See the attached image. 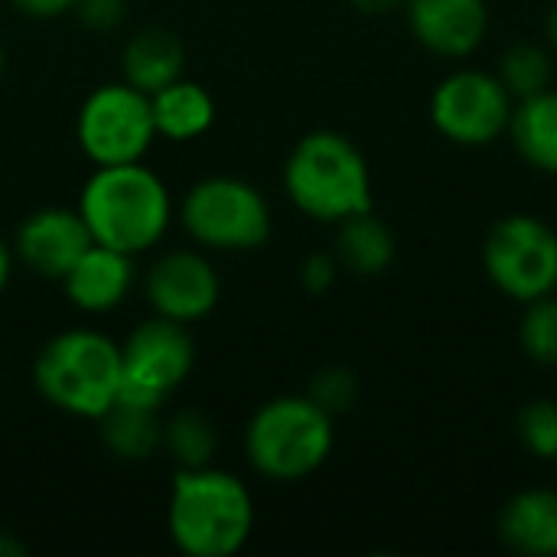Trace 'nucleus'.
Instances as JSON below:
<instances>
[{
    "mask_svg": "<svg viewBox=\"0 0 557 557\" xmlns=\"http://www.w3.org/2000/svg\"><path fill=\"white\" fill-rule=\"evenodd\" d=\"M166 532L186 557L238 555L255 532L251 490L228 470L176 467L166 503Z\"/></svg>",
    "mask_w": 557,
    "mask_h": 557,
    "instance_id": "nucleus-1",
    "label": "nucleus"
},
{
    "mask_svg": "<svg viewBox=\"0 0 557 557\" xmlns=\"http://www.w3.org/2000/svg\"><path fill=\"white\" fill-rule=\"evenodd\" d=\"M78 212L98 245L124 255H140L166 235L173 199L166 183L137 160L95 166V173L82 186Z\"/></svg>",
    "mask_w": 557,
    "mask_h": 557,
    "instance_id": "nucleus-2",
    "label": "nucleus"
},
{
    "mask_svg": "<svg viewBox=\"0 0 557 557\" xmlns=\"http://www.w3.org/2000/svg\"><path fill=\"white\" fill-rule=\"evenodd\" d=\"M284 189L290 202L317 222L339 225L372 209V173L362 150L346 134L326 127L294 144L284 163Z\"/></svg>",
    "mask_w": 557,
    "mask_h": 557,
    "instance_id": "nucleus-3",
    "label": "nucleus"
},
{
    "mask_svg": "<svg viewBox=\"0 0 557 557\" xmlns=\"http://www.w3.org/2000/svg\"><path fill=\"white\" fill-rule=\"evenodd\" d=\"M333 414L310 395H277L264 401L245 428V457L271 483H300L333 454Z\"/></svg>",
    "mask_w": 557,
    "mask_h": 557,
    "instance_id": "nucleus-4",
    "label": "nucleus"
},
{
    "mask_svg": "<svg viewBox=\"0 0 557 557\" xmlns=\"http://www.w3.org/2000/svg\"><path fill=\"white\" fill-rule=\"evenodd\" d=\"M36 392L59 411L98 421L121 388V346L98 330L55 333L33 362Z\"/></svg>",
    "mask_w": 557,
    "mask_h": 557,
    "instance_id": "nucleus-5",
    "label": "nucleus"
},
{
    "mask_svg": "<svg viewBox=\"0 0 557 557\" xmlns=\"http://www.w3.org/2000/svg\"><path fill=\"white\" fill-rule=\"evenodd\" d=\"M183 228L209 251H255L271 238V206L248 180L206 176L183 199Z\"/></svg>",
    "mask_w": 557,
    "mask_h": 557,
    "instance_id": "nucleus-6",
    "label": "nucleus"
},
{
    "mask_svg": "<svg viewBox=\"0 0 557 557\" xmlns=\"http://www.w3.org/2000/svg\"><path fill=\"white\" fill-rule=\"evenodd\" d=\"M483 271L493 287L519 304L557 290V232L539 215L512 212L483 238Z\"/></svg>",
    "mask_w": 557,
    "mask_h": 557,
    "instance_id": "nucleus-7",
    "label": "nucleus"
},
{
    "mask_svg": "<svg viewBox=\"0 0 557 557\" xmlns=\"http://www.w3.org/2000/svg\"><path fill=\"white\" fill-rule=\"evenodd\" d=\"M196 346L186 323L150 317L137 323L121 343V388L117 401L140 408H163L176 388L189 379Z\"/></svg>",
    "mask_w": 557,
    "mask_h": 557,
    "instance_id": "nucleus-8",
    "label": "nucleus"
},
{
    "mask_svg": "<svg viewBox=\"0 0 557 557\" xmlns=\"http://www.w3.org/2000/svg\"><path fill=\"white\" fill-rule=\"evenodd\" d=\"M75 137L82 153L95 166L144 160V153L157 140L150 95L137 91L124 78L91 88L78 108Z\"/></svg>",
    "mask_w": 557,
    "mask_h": 557,
    "instance_id": "nucleus-9",
    "label": "nucleus"
},
{
    "mask_svg": "<svg viewBox=\"0 0 557 557\" xmlns=\"http://www.w3.org/2000/svg\"><path fill=\"white\" fill-rule=\"evenodd\" d=\"M516 98L499 75L483 69H457L437 82L431 95V124L457 147H490L512 121Z\"/></svg>",
    "mask_w": 557,
    "mask_h": 557,
    "instance_id": "nucleus-10",
    "label": "nucleus"
},
{
    "mask_svg": "<svg viewBox=\"0 0 557 557\" xmlns=\"http://www.w3.org/2000/svg\"><path fill=\"white\" fill-rule=\"evenodd\" d=\"M147 304L157 317L176 323H196L219 307L222 281L212 261L199 251H166L144 277Z\"/></svg>",
    "mask_w": 557,
    "mask_h": 557,
    "instance_id": "nucleus-11",
    "label": "nucleus"
},
{
    "mask_svg": "<svg viewBox=\"0 0 557 557\" xmlns=\"http://www.w3.org/2000/svg\"><path fill=\"white\" fill-rule=\"evenodd\" d=\"M95 245L85 219L78 209L65 206H46L29 212L13 242V255L39 277L46 281H62L72 264Z\"/></svg>",
    "mask_w": 557,
    "mask_h": 557,
    "instance_id": "nucleus-12",
    "label": "nucleus"
},
{
    "mask_svg": "<svg viewBox=\"0 0 557 557\" xmlns=\"http://www.w3.org/2000/svg\"><path fill=\"white\" fill-rule=\"evenodd\" d=\"M411 36L434 55L467 59L490 33L486 0H405Z\"/></svg>",
    "mask_w": 557,
    "mask_h": 557,
    "instance_id": "nucleus-13",
    "label": "nucleus"
},
{
    "mask_svg": "<svg viewBox=\"0 0 557 557\" xmlns=\"http://www.w3.org/2000/svg\"><path fill=\"white\" fill-rule=\"evenodd\" d=\"M59 284L72 307L85 313H111L134 287V255L95 242Z\"/></svg>",
    "mask_w": 557,
    "mask_h": 557,
    "instance_id": "nucleus-14",
    "label": "nucleus"
},
{
    "mask_svg": "<svg viewBox=\"0 0 557 557\" xmlns=\"http://www.w3.org/2000/svg\"><path fill=\"white\" fill-rule=\"evenodd\" d=\"M499 542L529 557H557V490L516 493L496 522Z\"/></svg>",
    "mask_w": 557,
    "mask_h": 557,
    "instance_id": "nucleus-15",
    "label": "nucleus"
},
{
    "mask_svg": "<svg viewBox=\"0 0 557 557\" xmlns=\"http://www.w3.org/2000/svg\"><path fill=\"white\" fill-rule=\"evenodd\" d=\"M121 75L144 95L166 88L170 82L186 75V46L166 26L137 29L121 52Z\"/></svg>",
    "mask_w": 557,
    "mask_h": 557,
    "instance_id": "nucleus-16",
    "label": "nucleus"
},
{
    "mask_svg": "<svg viewBox=\"0 0 557 557\" xmlns=\"http://www.w3.org/2000/svg\"><path fill=\"white\" fill-rule=\"evenodd\" d=\"M150 114H153L157 137L186 144L202 137L215 124V101L209 88L183 75L150 95Z\"/></svg>",
    "mask_w": 557,
    "mask_h": 557,
    "instance_id": "nucleus-17",
    "label": "nucleus"
},
{
    "mask_svg": "<svg viewBox=\"0 0 557 557\" xmlns=\"http://www.w3.org/2000/svg\"><path fill=\"white\" fill-rule=\"evenodd\" d=\"M339 268L359 274V277H379L392 268L395 255H398V242L395 232L388 228L385 219L375 215V209L349 215L339 222L336 232V251Z\"/></svg>",
    "mask_w": 557,
    "mask_h": 557,
    "instance_id": "nucleus-18",
    "label": "nucleus"
},
{
    "mask_svg": "<svg viewBox=\"0 0 557 557\" xmlns=\"http://www.w3.org/2000/svg\"><path fill=\"white\" fill-rule=\"evenodd\" d=\"M509 137L519 150V157L539 170L557 176V91L545 88L532 98L516 101Z\"/></svg>",
    "mask_w": 557,
    "mask_h": 557,
    "instance_id": "nucleus-19",
    "label": "nucleus"
},
{
    "mask_svg": "<svg viewBox=\"0 0 557 557\" xmlns=\"http://www.w3.org/2000/svg\"><path fill=\"white\" fill-rule=\"evenodd\" d=\"M101 441L117 460L140 463L153 457L163 447V424L157 418V408H140L131 401H114L101 418Z\"/></svg>",
    "mask_w": 557,
    "mask_h": 557,
    "instance_id": "nucleus-20",
    "label": "nucleus"
},
{
    "mask_svg": "<svg viewBox=\"0 0 557 557\" xmlns=\"http://www.w3.org/2000/svg\"><path fill=\"white\" fill-rule=\"evenodd\" d=\"M496 75L506 85V91L516 101H522V98H532V95L552 88V82H555V59L539 42H516L512 49L503 52Z\"/></svg>",
    "mask_w": 557,
    "mask_h": 557,
    "instance_id": "nucleus-21",
    "label": "nucleus"
},
{
    "mask_svg": "<svg viewBox=\"0 0 557 557\" xmlns=\"http://www.w3.org/2000/svg\"><path fill=\"white\" fill-rule=\"evenodd\" d=\"M163 447L176 467H206L215 454V428L199 411H180L163 424Z\"/></svg>",
    "mask_w": 557,
    "mask_h": 557,
    "instance_id": "nucleus-22",
    "label": "nucleus"
},
{
    "mask_svg": "<svg viewBox=\"0 0 557 557\" xmlns=\"http://www.w3.org/2000/svg\"><path fill=\"white\" fill-rule=\"evenodd\" d=\"M519 346L539 366H557V290L525 304Z\"/></svg>",
    "mask_w": 557,
    "mask_h": 557,
    "instance_id": "nucleus-23",
    "label": "nucleus"
},
{
    "mask_svg": "<svg viewBox=\"0 0 557 557\" xmlns=\"http://www.w3.org/2000/svg\"><path fill=\"white\" fill-rule=\"evenodd\" d=\"M516 431L522 447L539 457V460H555L557 457V401L552 398H535L529 401L519 418H516Z\"/></svg>",
    "mask_w": 557,
    "mask_h": 557,
    "instance_id": "nucleus-24",
    "label": "nucleus"
},
{
    "mask_svg": "<svg viewBox=\"0 0 557 557\" xmlns=\"http://www.w3.org/2000/svg\"><path fill=\"white\" fill-rule=\"evenodd\" d=\"M320 408H326L333 418L349 411L359 398V382H356V372L346 369V366H326L313 375L310 382V392H307Z\"/></svg>",
    "mask_w": 557,
    "mask_h": 557,
    "instance_id": "nucleus-25",
    "label": "nucleus"
},
{
    "mask_svg": "<svg viewBox=\"0 0 557 557\" xmlns=\"http://www.w3.org/2000/svg\"><path fill=\"white\" fill-rule=\"evenodd\" d=\"M72 13L95 33H111L127 16V0H75Z\"/></svg>",
    "mask_w": 557,
    "mask_h": 557,
    "instance_id": "nucleus-26",
    "label": "nucleus"
},
{
    "mask_svg": "<svg viewBox=\"0 0 557 557\" xmlns=\"http://www.w3.org/2000/svg\"><path fill=\"white\" fill-rule=\"evenodd\" d=\"M339 277V258L336 255H326V251H313L304 258L300 264V284L310 290V294H326Z\"/></svg>",
    "mask_w": 557,
    "mask_h": 557,
    "instance_id": "nucleus-27",
    "label": "nucleus"
},
{
    "mask_svg": "<svg viewBox=\"0 0 557 557\" xmlns=\"http://www.w3.org/2000/svg\"><path fill=\"white\" fill-rule=\"evenodd\" d=\"M16 13L29 20H55L62 13H72L75 0H10Z\"/></svg>",
    "mask_w": 557,
    "mask_h": 557,
    "instance_id": "nucleus-28",
    "label": "nucleus"
},
{
    "mask_svg": "<svg viewBox=\"0 0 557 557\" xmlns=\"http://www.w3.org/2000/svg\"><path fill=\"white\" fill-rule=\"evenodd\" d=\"M349 3L362 16H388V13H395V10L405 7V0H349Z\"/></svg>",
    "mask_w": 557,
    "mask_h": 557,
    "instance_id": "nucleus-29",
    "label": "nucleus"
},
{
    "mask_svg": "<svg viewBox=\"0 0 557 557\" xmlns=\"http://www.w3.org/2000/svg\"><path fill=\"white\" fill-rule=\"evenodd\" d=\"M26 542H20L13 532L0 529V557H26Z\"/></svg>",
    "mask_w": 557,
    "mask_h": 557,
    "instance_id": "nucleus-30",
    "label": "nucleus"
},
{
    "mask_svg": "<svg viewBox=\"0 0 557 557\" xmlns=\"http://www.w3.org/2000/svg\"><path fill=\"white\" fill-rule=\"evenodd\" d=\"M10 277H13V248L0 238V294L7 290Z\"/></svg>",
    "mask_w": 557,
    "mask_h": 557,
    "instance_id": "nucleus-31",
    "label": "nucleus"
},
{
    "mask_svg": "<svg viewBox=\"0 0 557 557\" xmlns=\"http://www.w3.org/2000/svg\"><path fill=\"white\" fill-rule=\"evenodd\" d=\"M545 36H548L552 49H557V0H555V7L548 10V20H545Z\"/></svg>",
    "mask_w": 557,
    "mask_h": 557,
    "instance_id": "nucleus-32",
    "label": "nucleus"
},
{
    "mask_svg": "<svg viewBox=\"0 0 557 557\" xmlns=\"http://www.w3.org/2000/svg\"><path fill=\"white\" fill-rule=\"evenodd\" d=\"M3 65H7V52H3V42H0V75H3Z\"/></svg>",
    "mask_w": 557,
    "mask_h": 557,
    "instance_id": "nucleus-33",
    "label": "nucleus"
},
{
    "mask_svg": "<svg viewBox=\"0 0 557 557\" xmlns=\"http://www.w3.org/2000/svg\"><path fill=\"white\" fill-rule=\"evenodd\" d=\"M555 467H557V457H555Z\"/></svg>",
    "mask_w": 557,
    "mask_h": 557,
    "instance_id": "nucleus-34",
    "label": "nucleus"
}]
</instances>
